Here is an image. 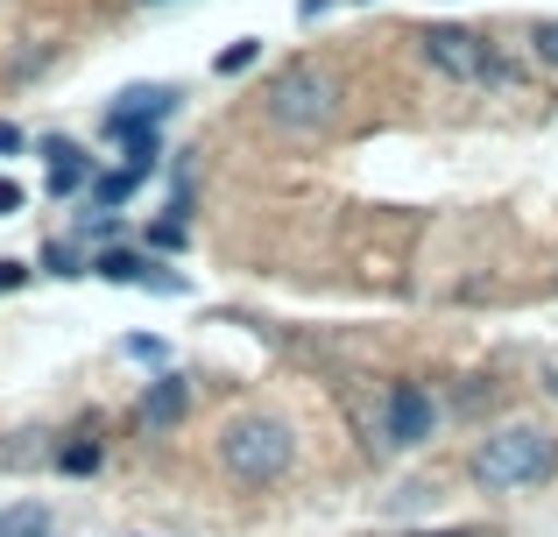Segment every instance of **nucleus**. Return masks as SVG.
Returning a JSON list of instances; mask_svg holds the SVG:
<instances>
[{
	"label": "nucleus",
	"mask_w": 558,
	"mask_h": 537,
	"mask_svg": "<svg viewBox=\"0 0 558 537\" xmlns=\"http://www.w3.org/2000/svg\"><path fill=\"white\" fill-rule=\"evenodd\" d=\"M340 99H347V85H340L332 64H318V57H290V64L269 78V93H262V113H269L276 135L318 142L332 121H340Z\"/></svg>",
	"instance_id": "1"
},
{
	"label": "nucleus",
	"mask_w": 558,
	"mask_h": 537,
	"mask_svg": "<svg viewBox=\"0 0 558 537\" xmlns=\"http://www.w3.org/2000/svg\"><path fill=\"white\" fill-rule=\"evenodd\" d=\"M466 474H474V488H488V496L545 488L558 474V439L537 431V425H502V431H488V439L466 453Z\"/></svg>",
	"instance_id": "2"
},
{
	"label": "nucleus",
	"mask_w": 558,
	"mask_h": 537,
	"mask_svg": "<svg viewBox=\"0 0 558 537\" xmlns=\"http://www.w3.org/2000/svg\"><path fill=\"white\" fill-rule=\"evenodd\" d=\"M219 467L241 488H276L290 467H298V431L276 411H241L219 425Z\"/></svg>",
	"instance_id": "3"
},
{
	"label": "nucleus",
	"mask_w": 558,
	"mask_h": 537,
	"mask_svg": "<svg viewBox=\"0 0 558 537\" xmlns=\"http://www.w3.org/2000/svg\"><path fill=\"white\" fill-rule=\"evenodd\" d=\"M417 50H424V64H432L438 78H452V85H488V36H481V28L432 22V28H417Z\"/></svg>",
	"instance_id": "4"
},
{
	"label": "nucleus",
	"mask_w": 558,
	"mask_h": 537,
	"mask_svg": "<svg viewBox=\"0 0 558 537\" xmlns=\"http://www.w3.org/2000/svg\"><path fill=\"white\" fill-rule=\"evenodd\" d=\"M438 431V403L424 382H396L389 403H381V439L396 446V453H417V446H432Z\"/></svg>",
	"instance_id": "5"
},
{
	"label": "nucleus",
	"mask_w": 558,
	"mask_h": 537,
	"mask_svg": "<svg viewBox=\"0 0 558 537\" xmlns=\"http://www.w3.org/2000/svg\"><path fill=\"white\" fill-rule=\"evenodd\" d=\"M93 276H99V283H121V290H149V297H184V290H191L184 269H163L156 255L121 248V241H113V248L93 263Z\"/></svg>",
	"instance_id": "6"
},
{
	"label": "nucleus",
	"mask_w": 558,
	"mask_h": 537,
	"mask_svg": "<svg viewBox=\"0 0 558 537\" xmlns=\"http://www.w3.org/2000/svg\"><path fill=\"white\" fill-rule=\"evenodd\" d=\"M178 107H184L178 85H128V93H113V107H107V135L128 142V135H142V127L170 121Z\"/></svg>",
	"instance_id": "7"
},
{
	"label": "nucleus",
	"mask_w": 558,
	"mask_h": 537,
	"mask_svg": "<svg viewBox=\"0 0 558 537\" xmlns=\"http://www.w3.org/2000/svg\"><path fill=\"white\" fill-rule=\"evenodd\" d=\"M184 411H191V389H184V375H178V368H163L149 389H142V403H135V425H142V431H178V425H184Z\"/></svg>",
	"instance_id": "8"
},
{
	"label": "nucleus",
	"mask_w": 558,
	"mask_h": 537,
	"mask_svg": "<svg viewBox=\"0 0 558 537\" xmlns=\"http://www.w3.org/2000/svg\"><path fill=\"white\" fill-rule=\"evenodd\" d=\"M43 156H50V198H78V192H93L99 170H93V156H85L78 142L57 135V142H43Z\"/></svg>",
	"instance_id": "9"
},
{
	"label": "nucleus",
	"mask_w": 558,
	"mask_h": 537,
	"mask_svg": "<svg viewBox=\"0 0 558 537\" xmlns=\"http://www.w3.org/2000/svg\"><path fill=\"white\" fill-rule=\"evenodd\" d=\"M142 184H149V170H135V163H121V170H99V178H93V192H85V198H93V206H99V212H121V206H128V198H135V192H142Z\"/></svg>",
	"instance_id": "10"
},
{
	"label": "nucleus",
	"mask_w": 558,
	"mask_h": 537,
	"mask_svg": "<svg viewBox=\"0 0 558 537\" xmlns=\"http://www.w3.org/2000/svg\"><path fill=\"white\" fill-rule=\"evenodd\" d=\"M0 537H50V510H43V502H14V510H0Z\"/></svg>",
	"instance_id": "11"
},
{
	"label": "nucleus",
	"mask_w": 558,
	"mask_h": 537,
	"mask_svg": "<svg viewBox=\"0 0 558 537\" xmlns=\"http://www.w3.org/2000/svg\"><path fill=\"white\" fill-rule=\"evenodd\" d=\"M255 57H262V36H233V42H227V50H219V57H213V71H219V78H241V71H247V64H255Z\"/></svg>",
	"instance_id": "12"
},
{
	"label": "nucleus",
	"mask_w": 558,
	"mask_h": 537,
	"mask_svg": "<svg viewBox=\"0 0 558 537\" xmlns=\"http://www.w3.org/2000/svg\"><path fill=\"white\" fill-rule=\"evenodd\" d=\"M43 269L64 276V283H71V276H93V269H85V255L71 248V241H43Z\"/></svg>",
	"instance_id": "13"
},
{
	"label": "nucleus",
	"mask_w": 558,
	"mask_h": 537,
	"mask_svg": "<svg viewBox=\"0 0 558 537\" xmlns=\"http://www.w3.org/2000/svg\"><path fill=\"white\" fill-rule=\"evenodd\" d=\"M488 85H502V93H509V85H523V57H509L495 36H488Z\"/></svg>",
	"instance_id": "14"
},
{
	"label": "nucleus",
	"mask_w": 558,
	"mask_h": 537,
	"mask_svg": "<svg viewBox=\"0 0 558 537\" xmlns=\"http://www.w3.org/2000/svg\"><path fill=\"white\" fill-rule=\"evenodd\" d=\"M531 57L545 71H558V14H545V22H531Z\"/></svg>",
	"instance_id": "15"
},
{
	"label": "nucleus",
	"mask_w": 558,
	"mask_h": 537,
	"mask_svg": "<svg viewBox=\"0 0 558 537\" xmlns=\"http://www.w3.org/2000/svg\"><path fill=\"white\" fill-rule=\"evenodd\" d=\"M149 248H156V255H184V248H191V227H184V220H156V227H149Z\"/></svg>",
	"instance_id": "16"
},
{
	"label": "nucleus",
	"mask_w": 558,
	"mask_h": 537,
	"mask_svg": "<svg viewBox=\"0 0 558 537\" xmlns=\"http://www.w3.org/2000/svg\"><path fill=\"white\" fill-rule=\"evenodd\" d=\"M78 234L85 241H113V234H121V220H113V212H99V206H85L78 212Z\"/></svg>",
	"instance_id": "17"
},
{
	"label": "nucleus",
	"mask_w": 558,
	"mask_h": 537,
	"mask_svg": "<svg viewBox=\"0 0 558 537\" xmlns=\"http://www.w3.org/2000/svg\"><path fill=\"white\" fill-rule=\"evenodd\" d=\"M121 354H128V361H149V368H163L170 346H163V340H149V332H135V340H121Z\"/></svg>",
	"instance_id": "18"
},
{
	"label": "nucleus",
	"mask_w": 558,
	"mask_h": 537,
	"mask_svg": "<svg viewBox=\"0 0 558 537\" xmlns=\"http://www.w3.org/2000/svg\"><path fill=\"white\" fill-rule=\"evenodd\" d=\"M57 467H64V474H93L99 467V446L93 439H85V446H64V453H57Z\"/></svg>",
	"instance_id": "19"
},
{
	"label": "nucleus",
	"mask_w": 558,
	"mask_h": 537,
	"mask_svg": "<svg viewBox=\"0 0 558 537\" xmlns=\"http://www.w3.org/2000/svg\"><path fill=\"white\" fill-rule=\"evenodd\" d=\"M14 212H22V184L0 178V220H14Z\"/></svg>",
	"instance_id": "20"
},
{
	"label": "nucleus",
	"mask_w": 558,
	"mask_h": 537,
	"mask_svg": "<svg viewBox=\"0 0 558 537\" xmlns=\"http://www.w3.org/2000/svg\"><path fill=\"white\" fill-rule=\"evenodd\" d=\"M28 276H36V269H28V263H0V290H22Z\"/></svg>",
	"instance_id": "21"
},
{
	"label": "nucleus",
	"mask_w": 558,
	"mask_h": 537,
	"mask_svg": "<svg viewBox=\"0 0 558 537\" xmlns=\"http://www.w3.org/2000/svg\"><path fill=\"white\" fill-rule=\"evenodd\" d=\"M22 142H28L22 127H14V121H0V156H14V149H22Z\"/></svg>",
	"instance_id": "22"
},
{
	"label": "nucleus",
	"mask_w": 558,
	"mask_h": 537,
	"mask_svg": "<svg viewBox=\"0 0 558 537\" xmlns=\"http://www.w3.org/2000/svg\"><path fill=\"white\" fill-rule=\"evenodd\" d=\"M410 537H481V530H410Z\"/></svg>",
	"instance_id": "23"
},
{
	"label": "nucleus",
	"mask_w": 558,
	"mask_h": 537,
	"mask_svg": "<svg viewBox=\"0 0 558 537\" xmlns=\"http://www.w3.org/2000/svg\"><path fill=\"white\" fill-rule=\"evenodd\" d=\"M551 396H558V368H551Z\"/></svg>",
	"instance_id": "24"
},
{
	"label": "nucleus",
	"mask_w": 558,
	"mask_h": 537,
	"mask_svg": "<svg viewBox=\"0 0 558 537\" xmlns=\"http://www.w3.org/2000/svg\"><path fill=\"white\" fill-rule=\"evenodd\" d=\"M142 8H163V0H142Z\"/></svg>",
	"instance_id": "25"
}]
</instances>
